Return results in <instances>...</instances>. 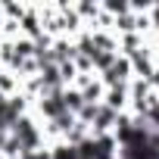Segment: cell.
<instances>
[{
    "label": "cell",
    "instance_id": "cell-1",
    "mask_svg": "<svg viewBox=\"0 0 159 159\" xmlns=\"http://www.w3.org/2000/svg\"><path fill=\"white\" fill-rule=\"evenodd\" d=\"M50 159H78V150L72 143H56L50 150Z\"/></svg>",
    "mask_w": 159,
    "mask_h": 159
}]
</instances>
